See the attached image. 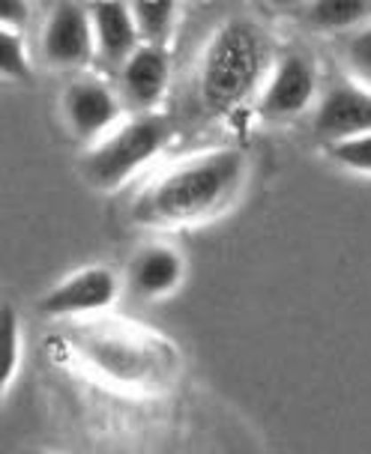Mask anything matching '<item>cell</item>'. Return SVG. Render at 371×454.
<instances>
[{"mask_svg": "<svg viewBox=\"0 0 371 454\" xmlns=\"http://www.w3.org/2000/svg\"><path fill=\"white\" fill-rule=\"evenodd\" d=\"M0 344H4V364H0V383L4 388L10 386V380L19 368V350H21V340H19V317L10 305H4L0 311Z\"/></svg>", "mask_w": 371, "mask_h": 454, "instance_id": "2e32d148", "label": "cell"}, {"mask_svg": "<svg viewBox=\"0 0 371 454\" xmlns=\"http://www.w3.org/2000/svg\"><path fill=\"white\" fill-rule=\"evenodd\" d=\"M96 54L91 10L78 4H58L43 27V60L54 69L91 63Z\"/></svg>", "mask_w": 371, "mask_h": 454, "instance_id": "277c9868", "label": "cell"}, {"mask_svg": "<svg viewBox=\"0 0 371 454\" xmlns=\"http://www.w3.org/2000/svg\"><path fill=\"white\" fill-rule=\"evenodd\" d=\"M28 454H48V451H28Z\"/></svg>", "mask_w": 371, "mask_h": 454, "instance_id": "ffe728a7", "label": "cell"}, {"mask_svg": "<svg viewBox=\"0 0 371 454\" xmlns=\"http://www.w3.org/2000/svg\"><path fill=\"white\" fill-rule=\"evenodd\" d=\"M63 123L78 141H96L108 132L120 117V99L102 81L78 78L67 87L60 99Z\"/></svg>", "mask_w": 371, "mask_h": 454, "instance_id": "52a82bcc", "label": "cell"}, {"mask_svg": "<svg viewBox=\"0 0 371 454\" xmlns=\"http://www.w3.org/2000/svg\"><path fill=\"white\" fill-rule=\"evenodd\" d=\"M0 63H4V75L15 81H30L28 54H24V43L19 34L4 30L0 34Z\"/></svg>", "mask_w": 371, "mask_h": 454, "instance_id": "ac0fdd59", "label": "cell"}, {"mask_svg": "<svg viewBox=\"0 0 371 454\" xmlns=\"http://www.w3.org/2000/svg\"><path fill=\"white\" fill-rule=\"evenodd\" d=\"M183 257L168 246H147L129 263V287L141 299H162L183 281Z\"/></svg>", "mask_w": 371, "mask_h": 454, "instance_id": "8fae6325", "label": "cell"}, {"mask_svg": "<svg viewBox=\"0 0 371 454\" xmlns=\"http://www.w3.org/2000/svg\"><path fill=\"white\" fill-rule=\"evenodd\" d=\"M93 21V39H96V57L108 67H120L138 51V27L132 19V6L117 4V0H105V4L87 6Z\"/></svg>", "mask_w": 371, "mask_h": 454, "instance_id": "30bf717a", "label": "cell"}, {"mask_svg": "<svg viewBox=\"0 0 371 454\" xmlns=\"http://www.w3.org/2000/svg\"><path fill=\"white\" fill-rule=\"evenodd\" d=\"M93 359L99 362V368L111 371L114 377H129L138 380L147 371V356L141 353V347H132L129 340H114L102 338L91 344Z\"/></svg>", "mask_w": 371, "mask_h": 454, "instance_id": "7c38bea8", "label": "cell"}, {"mask_svg": "<svg viewBox=\"0 0 371 454\" xmlns=\"http://www.w3.org/2000/svg\"><path fill=\"white\" fill-rule=\"evenodd\" d=\"M168 75V51L162 45H141L120 69V96L129 108L150 111L165 96Z\"/></svg>", "mask_w": 371, "mask_h": 454, "instance_id": "9c48e42d", "label": "cell"}, {"mask_svg": "<svg viewBox=\"0 0 371 454\" xmlns=\"http://www.w3.org/2000/svg\"><path fill=\"white\" fill-rule=\"evenodd\" d=\"M171 137V126L159 114H141L111 135H105L82 161V176L93 189L114 192L138 168L156 156Z\"/></svg>", "mask_w": 371, "mask_h": 454, "instance_id": "3957f363", "label": "cell"}, {"mask_svg": "<svg viewBox=\"0 0 371 454\" xmlns=\"http://www.w3.org/2000/svg\"><path fill=\"white\" fill-rule=\"evenodd\" d=\"M246 183V156L240 150H209L168 168L138 194L132 218L150 227H183L219 215Z\"/></svg>", "mask_w": 371, "mask_h": 454, "instance_id": "6da1fadb", "label": "cell"}, {"mask_svg": "<svg viewBox=\"0 0 371 454\" xmlns=\"http://www.w3.org/2000/svg\"><path fill=\"white\" fill-rule=\"evenodd\" d=\"M344 63L353 81L371 90V21L344 39Z\"/></svg>", "mask_w": 371, "mask_h": 454, "instance_id": "9a60e30c", "label": "cell"}, {"mask_svg": "<svg viewBox=\"0 0 371 454\" xmlns=\"http://www.w3.org/2000/svg\"><path fill=\"white\" fill-rule=\"evenodd\" d=\"M120 296V278L105 266H91L58 287H51L39 302V311L48 317H75V314H96L114 305Z\"/></svg>", "mask_w": 371, "mask_h": 454, "instance_id": "5b68a950", "label": "cell"}, {"mask_svg": "<svg viewBox=\"0 0 371 454\" xmlns=\"http://www.w3.org/2000/svg\"><path fill=\"white\" fill-rule=\"evenodd\" d=\"M132 19L144 45H162L174 30L177 4L171 0H138V4H132Z\"/></svg>", "mask_w": 371, "mask_h": 454, "instance_id": "4fadbf2b", "label": "cell"}, {"mask_svg": "<svg viewBox=\"0 0 371 454\" xmlns=\"http://www.w3.org/2000/svg\"><path fill=\"white\" fill-rule=\"evenodd\" d=\"M267 69V39L252 21H228L209 39L201 60V99L213 114L240 108Z\"/></svg>", "mask_w": 371, "mask_h": 454, "instance_id": "7a4b0ae2", "label": "cell"}, {"mask_svg": "<svg viewBox=\"0 0 371 454\" xmlns=\"http://www.w3.org/2000/svg\"><path fill=\"white\" fill-rule=\"evenodd\" d=\"M314 135L327 147L371 135V90L359 87L357 81L335 84L314 111Z\"/></svg>", "mask_w": 371, "mask_h": 454, "instance_id": "8992f818", "label": "cell"}, {"mask_svg": "<svg viewBox=\"0 0 371 454\" xmlns=\"http://www.w3.org/2000/svg\"><path fill=\"white\" fill-rule=\"evenodd\" d=\"M314 69L303 54H288L272 69L270 81L264 84L257 114L264 120H288L305 111L314 99Z\"/></svg>", "mask_w": 371, "mask_h": 454, "instance_id": "ba28073f", "label": "cell"}, {"mask_svg": "<svg viewBox=\"0 0 371 454\" xmlns=\"http://www.w3.org/2000/svg\"><path fill=\"white\" fill-rule=\"evenodd\" d=\"M0 21H4V30L15 27V34L28 24V4H21V0H6L4 6H0Z\"/></svg>", "mask_w": 371, "mask_h": 454, "instance_id": "d6986e66", "label": "cell"}, {"mask_svg": "<svg viewBox=\"0 0 371 454\" xmlns=\"http://www.w3.org/2000/svg\"><path fill=\"white\" fill-rule=\"evenodd\" d=\"M327 153H329V159H335L342 168L359 170V174H371V135L333 144V147H327Z\"/></svg>", "mask_w": 371, "mask_h": 454, "instance_id": "e0dca14e", "label": "cell"}, {"mask_svg": "<svg viewBox=\"0 0 371 454\" xmlns=\"http://www.w3.org/2000/svg\"><path fill=\"white\" fill-rule=\"evenodd\" d=\"M309 19L320 30H348L371 19V4H359V0H320V4H312Z\"/></svg>", "mask_w": 371, "mask_h": 454, "instance_id": "5bb4252c", "label": "cell"}]
</instances>
